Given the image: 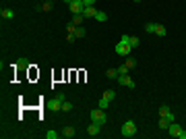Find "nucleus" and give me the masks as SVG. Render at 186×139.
I'll return each mask as SVG.
<instances>
[{
  "label": "nucleus",
  "mask_w": 186,
  "mask_h": 139,
  "mask_svg": "<svg viewBox=\"0 0 186 139\" xmlns=\"http://www.w3.org/2000/svg\"><path fill=\"white\" fill-rule=\"evenodd\" d=\"M89 116H91V123H97V125H101V127H103V125H105V121H108L105 110H101L99 106H97L95 110H91V114H89Z\"/></svg>",
  "instance_id": "f257e3e1"
},
{
  "label": "nucleus",
  "mask_w": 186,
  "mask_h": 139,
  "mask_svg": "<svg viewBox=\"0 0 186 139\" xmlns=\"http://www.w3.org/2000/svg\"><path fill=\"white\" fill-rule=\"evenodd\" d=\"M124 137H133V135H137V123L135 121H126L124 125H122V131H120Z\"/></svg>",
  "instance_id": "f03ea898"
},
{
  "label": "nucleus",
  "mask_w": 186,
  "mask_h": 139,
  "mask_svg": "<svg viewBox=\"0 0 186 139\" xmlns=\"http://www.w3.org/2000/svg\"><path fill=\"white\" fill-rule=\"evenodd\" d=\"M116 54H120V56H128L130 52H133V48H130V44L128 42H124V40H120L118 44H116Z\"/></svg>",
  "instance_id": "7ed1b4c3"
},
{
  "label": "nucleus",
  "mask_w": 186,
  "mask_h": 139,
  "mask_svg": "<svg viewBox=\"0 0 186 139\" xmlns=\"http://www.w3.org/2000/svg\"><path fill=\"white\" fill-rule=\"evenodd\" d=\"M159 116H163V118H168L170 123H174V121H176V116L172 114V110H170V106H165V104H163V106H159Z\"/></svg>",
  "instance_id": "20e7f679"
},
{
  "label": "nucleus",
  "mask_w": 186,
  "mask_h": 139,
  "mask_svg": "<svg viewBox=\"0 0 186 139\" xmlns=\"http://www.w3.org/2000/svg\"><path fill=\"white\" fill-rule=\"evenodd\" d=\"M70 6V13L72 15H83V8H85V4L81 2V0H75L72 4H68Z\"/></svg>",
  "instance_id": "39448f33"
},
{
  "label": "nucleus",
  "mask_w": 186,
  "mask_h": 139,
  "mask_svg": "<svg viewBox=\"0 0 186 139\" xmlns=\"http://www.w3.org/2000/svg\"><path fill=\"white\" fill-rule=\"evenodd\" d=\"M118 83H120V85H126V87H130V89L137 85V83H135L128 75H118Z\"/></svg>",
  "instance_id": "423d86ee"
},
{
  "label": "nucleus",
  "mask_w": 186,
  "mask_h": 139,
  "mask_svg": "<svg viewBox=\"0 0 186 139\" xmlns=\"http://www.w3.org/2000/svg\"><path fill=\"white\" fill-rule=\"evenodd\" d=\"M180 131H182V127H180L176 121H174V123H170V127H168V133H170L172 137H178V135H180Z\"/></svg>",
  "instance_id": "0eeeda50"
},
{
  "label": "nucleus",
  "mask_w": 186,
  "mask_h": 139,
  "mask_svg": "<svg viewBox=\"0 0 186 139\" xmlns=\"http://www.w3.org/2000/svg\"><path fill=\"white\" fill-rule=\"evenodd\" d=\"M99 131H101V125H97V123H91V125H89V129H87V133H89L91 137L99 135Z\"/></svg>",
  "instance_id": "6e6552de"
},
{
  "label": "nucleus",
  "mask_w": 186,
  "mask_h": 139,
  "mask_svg": "<svg viewBox=\"0 0 186 139\" xmlns=\"http://www.w3.org/2000/svg\"><path fill=\"white\" fill-rule=\"evenodd\" d=\"M95 15H97V8H95V6H85V8H83V17H85V19H87V17H95Z\"/></svg>",
  "instance_id": "1a4fd4ad"
},
{
  "label": "nucleus",
  "mask_w": 186,
  "mask_h": 139,
  "mask_svg": "<svg viewBox=\"0 0 186 139\" xmlns=\"http://www.w3.org/2000/svg\"><path fill=\"white\" fill-rule=\"evenodd\" d=\"M62 137L72 139L75 137V127H64V129H62Z\"/></svg>",
  "instance_id": "9d476101"
},
{
  "label": "nucleus",
  "mask_w": 186,
  "mask_h": 139,
  "mask_svg": "<svg viewBox=\"0 0 186 139\" xmlns=\"http://www.w3.org/2000/svg\"><path fill=\"white\" fill-rule=\"evenodd\" d=\"M157 127H159L161 131H168V127H170V121L161 116V118H159V123H157Z\"/></svg>",
  "instance_id": "9b49d317"
},
{
  "label": "nucleus",
  "mask_w": 186,
  "mask_h": 139,
  "mask_svg": "<svg viewBox=\"0 0 186 139\" xmlns=\"http://www.w3.org/2000/svg\"><path fill=\"white\" fill-rule=\"evenodd\" d=\"M0 15H2L4 19H12V17H15V13H12L10 8H2V13H0Z\"/></svg>",
  "instance_id": "f8f14e48"
},
{
  "label": "nucleus",
  "mask_w": 186,
  "mask_h": 139,
  "mask_svg": "<svg viewBox=\"0 0 186 139\" xmlns=\"http://www.w3.org/2000/svg\"><path fill=\"white\" fill-rule=\"evenodd\" d=\"M83 19H85L83 15H72V23H75L77 27H79V25H83Z\"/></svg>",
  "instance_id": "ddd939ff"
},
{
  "label": "nucleus",
  "mask_w": 186,
  "mask_h": 139,
  "mask_svg": "<svg viewBox=\"0 0 186 139\" xmlns=\"http://www.w3.org/2000/svg\"><path fill=\"white\" fill-rule=\"evenodd\" d=\"M165 33H168V31H165V27H163V25H157V27H155V35H159V38H163Z\"/></svg>",
  "instance_id": "4468645a"
},
{
  "label": "nucleus",
  "mask_w": 186,
  "mask_h": 139,
  "mask_svg": "<svg viewBox=\"0 0 186 139\" xmlns=\"http://www.w3.org/2000/svg\"><path fill=\"white\" fill-rule=\"evenodd\" d=\"M75 35H77V38H85V35H87L85 27H83V25H79V27H77V31H75Z\"/></svg>",
  "instance_id": "2eb2a0df"
},
{
  "label": "nucleus",
  "mask_w": 186,
  "mask_h": 139,
  "mask_svg": "<svg viewBox=\"0 0 186 139\" xmlns=\"http://www.w3.org/2000/svg\"><path fill=\"white\" fill-rule=\"evenodd\" d=\"M108 79H118V69H108Z\"/></svg>",
  "instance_id": "dca6fc26"
},
{
  "label": "nucleus",
  "mask_w": 186,
  "mask_h": 139,
  "mask_svg": "<svg viewBox=\"0 0 186 139\" xmlns=\"http://www.w3.org/2000/svg\"><path fill=\"white\" fill-rule=\"evenodd\" d=\"M52 6H54V2H52V0H46V2H44V4H42V6H40V8H42V10H52Z\"/></svg>",
  "instance_id": "f3484780"
},
{
  "label": "nucleus",
  "mask_w": 186,
  "mask_h": 139,
  "mask_svg": "<svg viewBox=\"0 0 186 139\" xmlns=\"http://www.w3.org/2000/svg\"><path fill=\"white\" fill-rule=\"evenodd\" d=\"M128 44H130V48H133V50H135V48H139L141 40H139V38H128Z\"/></svg>",
  "instance_id": "a211bd4d"
},
{
  "label": "nucleus",
  "mask_w": 186,
  "mask_h": 139,
  "mask_svg": "<svg viewBox=\"0 0 186 139\" xmlns=\"http://www.w3.org/2000/svg\"><path fill=\"white\" fill-rule=\"evenodd\" d=\"M103 98H105V100H110V102H112V100H114V98H116V92H114V89H108V92H103Z\"/></svg>",
  "instance_id": "6ab92c4d"
},
{
  "label": "nucleus",
  "mask_w": 186,
  "mask_h": 139,
  "mask_svg": "<svg viewBox=\"0 0 186 139\" xmlns=\"http://www.w3.org/2000/svg\"><path fill=\"white\" fill-rule=\"evenodd\" d=\"M124 64H126V69L130 71V69H135V67H137V60H135V58H126V62H124Z\"/></svg>",
  "instance_id": "aec40b11"
},
{
  "label": "nucleus",
  "mask_w": 186,
  "mask_h": 139,
  "mask_svg": "<svg viewBox=\"0 0 186 139\" xmlns=\"http://www.w3.org/2000/svg\"><path fill=\"white\" fill-rule=\"evenodd\" d=\"M52 110H54V112H56V110H62V102H60L58 98H56V100L52 102Z\"/></svg>",
  "instance_id": "412c9836"
},
{
  "label": "nucleus",
  "mask_w": 186,
  "mask_h": 139,
  "mask_svg": "<svg viewBox=\"0 0 186 139\" xmlns=\"http://www.w3.org/2000/svg\"><path fill=\"white\" fill-rule=\"evenodd\" d=\"M95 19H97V21H108V15H105L103 10H97V15H95Z\"/></svg>",
  "instance_id": "4be33fe9"
},
{
  "label": "nucleus",
  "mask_w": 186,
  "mask_h": 139,
  "mask_svg": "<svg viewBox=\"0 0 186 139\" xmlns=\"http://www.w3.org/2000/svg\"><path fill=\"white\" fill-rule=\"evenodd\" d=\"M60 135H62V133H56V131H48V133H46V139H58Z\"/></svg>",
  "instance_id": "5701e85b"
},
{
  "label": "nucleus",
  "mask_w": 186,
  "mask_h": 139,
  "mask_svg": "<svg viewBox=\"0 0 186 139\" xmlns=\"http://www.w3.org/2000/svg\"><path fill=\"white\" fill-rule=\"evenodd\" d=\"M108 106H110V100H105V98H101V100H99V108H101V110H105Z\"/></svg>",
  "instance_id": "b1692460"
},
{
  "label": "nucleus",
  "mask_w": 186,
  "mask_h": 139,
  "mask_svg": "<svg viewBox=\"0 0 186 139\" xmlns=\"http://www.w3.org/2000/svg\"><path fill=\"white\" fill-rule=\"evenodd\" d=\"M62 110H64V112H70V110H72V104L64 100V102H62Z\"/></svg>",
  "instance_id": "393cba45"
},
{
  "label": "nucleus",
  "mask_w": 186,
  "mask_h": 139,
  "mask_svg": "<svg viewBox=\"0 0 186 139\" xmlns=\"http://www.w3.org/2000/svg\"><path fill=\"white\" fill-rule=\"evenodd\" d=\"M155 27H157L155 23H147V25H145V29H147L149 33H155Z\"/></svg>",
  "instance_id": "a878e982"
},
{
  "label": "nucleus",
  "mask_w": 186,
  "mask_h": 139,
  "mask_svg": "<svg viewBox=\"0 0 186 139\" xmlns=\"http://www.w3.org/2000/svg\"><path fill=\"white\" fill-rule=\"evenodd\" d=\"M66 31H68V33H75V31H77V25L70 21V23H68V27H66Z\"/></svg>",
  "instance_id": "bb28decb"
},
{
  "label": "nucleus",
  "mask_w": 186,
  "mask_h": 139,
  "mask_svg": "<svg viewBox=\"0 0 186 139\" xmlns=\"http://www.w3.org/2000/svg\"><path fill=\"white\" fill-rule=\"evenodd\" d=\"M17 64H19V67H23V69H27V67H29V60H27V58H21Z\"/></svg>",
  "instance_id": "cd10ccee"
},
{
  "label": "nucleus",
  "mask_w": 186,
  "mask_h": 139,
  "mask_svg": "<svg viewBox=\"0 0 186 139\" xmlns=\"http://www.w3.org/2000/svg\"><path fill=\"white\" fill-rule=\"evenodd\" d=\"M118 75H128V69H126V64L118 67Z\"/></svg>",
  "instance_id": "c85d7f7f"
},
{
  "label": "nucleus",
  "mask_w": 186,
  "mask_h": 139,
  "mask_svg": "<svg viewBox=\"0 0 186 139\" xmlns=\"http://www.w3.org/2000/svg\"><path fill=\"white\" fill-rule=\"evenodd\" d=\"M81 2H83L85 6H95V2H97V0H81Z\"/></svg>",
  "instance_id": "c756f323"
},
{
  "label": "nucleus",
  "mask_w": 186,
  "mask_h": 139,
  "mask_svg": "<svg viewBox=\"0 0 186 139\" xmlns=\"http://www.w3.org/2000/svg\"><path fill=\"white\" fill-rule=\"evenodd\" d=\"M66 40H68V42H70V44H72V42H75V40H77V35H75V33H68V35H66Z\"/></svg>",
  "instance_id": "7c9ffc66"
},
{
  "label": "nucleus",
  "mask_w": 186,
  "mask_h": 139,
  "mask_svg": "<svg viewBox=\"0 0 186 139\" xmlns=\"http://www.w3.org/2000/svg\"><path fill=\"white\" fill-rule=\"evenodd\" d=\"M178 139H186V131H184V129L180 131V135H178Z\"/></svg>",
  "instance_id": "2f4dec72"
},
{
  "label": "nucleus",
  "mask_w": 186,
  "mask_h": 139,
  "mask_svg": "<svg viewBox=\"0 0 186 139\" xmlns=\"http://www.w3.org/2000/svg\"><path fill=\"white\" fill-rule=\"evenodd\" d=\"M135 2H141V0H135Z\"/></svg>",
  "instance_id": "473e14b6"
}]
</instances>
